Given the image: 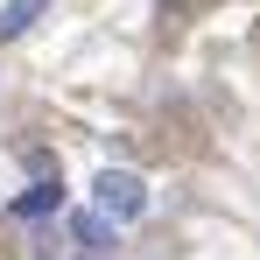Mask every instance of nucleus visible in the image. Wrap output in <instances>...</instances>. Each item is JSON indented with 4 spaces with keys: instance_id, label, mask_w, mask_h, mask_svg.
Wrapping results in <instances>:
<instances>
[{
    "instance_id": "1",
    "label": "nucleus",
    "mask_w": 260,
    "mask_h": 260,
    "mask_svg": "<svg viewBox=\"0 0 260 260\" xmlns=\"http://www.w3.org/2000/svg\"><path fill=\"white\" fill-rule=\"evenodd\" d=\"M91 197H99V211L113 218V225H127V218H141V211H148V183H141L134 169H99Z\"/></svg>"
},
{
    "instance_id": "2",
    "label": "nucleus",
    "mask_w": 260,
    "mask_h": 260,
    "mask_svg": "<svg viewBox=\"0 0 260 260\" xmlns=\"http://www.w3.org/2000/svg\"><path fill=\"white\" fill-rule=\"evenodd\" d=\"M71 239H78L91 260H106L113 253V218L106 211H71Z\"/></svg>"
},
{
    "instance_id": "3",
    "label": "nucleus",
    "mask_w": 260,
    "mask_h": 260,
    "mask_svg": "<svg viewBox=\"0 0 260 260\" xmlns=\"http://www.w3.org/2000/svg\"><path fill=\"white\" fill-rule=\"evenodd\" d=\"M56 204H63V183H36V190H21V197H14V218H49L56 211Z\"/></svg>"
},
{
    "instance_id": "4",
    "label": "nucleus",
    "mask_w": 260,
    "mask_h": 260,
    "mask_svg": "<svg viewBox=\"0 0 260 260\" xmlns=\"http://www.w3.org/2000/svg\"><path fill=\"white\" fill-rule=\"evenodd\" d=\"M43 7H49V0H7V7H0V43H14V36H21Z\"/></svg>"
}]
</instances>
